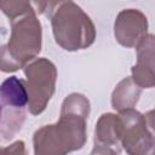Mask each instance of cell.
Returning a JSON list of instances; mask_svg holds the SVG:
<instances>
[{"instance_id": "6da1fadb", "label": "cell", "mask_w": 155, "mask_h": 155, "mask_svg": "<svg viewBox=\"0 0 155 155\" xmlns=\"http://www.w3.org/2000/svg\"><path fill=\"white\" fill-rule=\"evenodd\" d=\"M91 104L82 93L68 94L56 124L38 128L33 136L35 155H64L81 149L87 140L86 122Z\"/></svg>"}, {"instance_id": "7a4b0ae2", "label": "cell", "mask_w": 155, "mask_h": 155, "mask_svg": "<svg viewBox=\"0 0 155 155\" xmlns=\"http://www.w3.org/2000/svg\"><path fill=\"white\" fill-rule=\"evenodd\" d=\"M46 16L51 21L54 41L65 51L90 47L96 40L91 17L73 0H46Z\"/></svg>"}, {"instance_id": "3957f363", "label": "cell", "mask_w": 155, "mask_h": 155, "mask_svg": "<svg viewBox=\"0 0 155 155\" xmlns=\"http://www.w3.org/2000/svg\"><path fill=\"white\" fill-rule=\"evenodd\" d=\"M11 23L8 42L0 46V71L12 73L30 61L41 51L42 27L36 15H25Z\"/></svg>"}, {"instance_id": "277c9868", "label": "cell", "mask_w": 155, "mask_h": 155, "mask_svg": "<svg viewBox=\"0 0 155 155\" xmlns=\"http://www.w3.org/2000/svg\"><path fill=\"white\" fill-rule=\"evenodd\" d=\"M23 68L27 78L28 110L31 115H40L56 91L57 68L47 58H35Z\"/></svg>"}, {"instance_id": "5b68a950", "label": "cell", "mask_w": 155, "mask_h": 155, "mask_svg": "<svg viewBox=\"0 0 155 155\" xmlns=\"http://www.w3.org/2000/svg\"><path fill=\"white\" fill-rule=\"evenodd\" d=\"M122 133L121 148L130 155H147L154 149L153 132V111L142 114L138 110L130 108L119 111Z\"/></svg>"}, {"instance_id": "8992f818", "label": "cell", "mask_w": 155, "mask_h": 155, "mask_svg": "<svg viewBox=\"0 0 155 155\" xmlns=\"http://www.w3.org/2000/svg\"><path fill=\"white\" fill-rule=\"evenodd\" d=\"M148 18L137 8L121 10L114 22V36L124 47H136V45L148 34Z\"/></svg>"}, {"instance_id": "52a82bcc", "label": "cell", "mask_w": 155, "mask_h": 155, "mask_svg": "<svg viewBox=\"0 0 155 155\" xmlns=\"http://www.w3.org/2000/svg\"><path fill=\"white\" fill-rule=\"evenodd\" d=\"M122 124L120 115L104 113L96 122L91 154H119L121 151Z\"/></svg>"}, {"instance_id": "ba28073f", "label": "cell", "mask_w": 155, "mask_h": 155, "mask_svg": "<svg viewBox=\"0 0 155 155\" xmlns=\"http://www.w3.org/2000/svg\"><path fill=\"white\" fill-rule=\"evenodd\" d=\"M154 47V35L149 33L136 45L137 63L131 68V78L140 88H151L155 85Z\"/></svg>"}, {"instance_id": "9c48e42d", "label": "cell", "mask_w": 155, "mask_h": 155, "mask_svg": "<svg viewBox=\"0 0 155 155\" xmlns=\"http://www.w3.org/2000/svg\"><path fill=\"white\" fill-rule=\"evenodd\" d=\"M142 88L132 80L131 76L122 79L111 93V107L116 111L133 108L140 97Z\"/></svg>"}, {"instance_id": "30bf717a", "label": "cell", "mask_w": 155, "mask_h": 155, "mask_svg": "<svg viewBox=\"0 0 155 155\" xmlns=\"http://www.w3.org/2000/svg\"><path fill=\"white\" fill-rule=\"evenodd\" d=\"M0 99L2 104L23 109L28 104V92L25 81L17 76H10L0 85Z\"/></svg>"}, {"instance_id": "8fae6325", "label": "cell", "mask_w": 155, "mask_h": 155, "mask_svg": "<svg viewBox=\"0 0 155 155\" xmlns=\"http://www.w3.org/2000/svg\"><path fill=\"white\" fill-rule=\"evenodd\" d=\"M46 6V0H0V10L10 22L25 15H41Z\"/></svg>"}, {"instance_id": "7c38bea8", "label": "cell", "mask_w": 155, "mask_h": 155, "mask_svg": "<svg viewBox=\"0 0 155 155\" xmlns=\"http://www.w3.org/2000/svg\"><path fill=\"white\" fill-rule=\"evenodd\" d=\"M0 151H10V153L23 154V153H25L24 151V142L23 140H17L10 148H0Z\"/></svg>"}, {"instance_id": "4fadbf2b", "label": "cell", "mask_w": 155, "mask_h": 155, "mask_svg": "<svg viewBox=\"0 0 155 155\" xmlns=\"http://www.w3.org/2000/svg\"><path fill=\"white\" fill-rule=\"evenodd\" d=\"M1 116H2V104L0 103V121H1Z\"/></svg>"}]
</instances>
